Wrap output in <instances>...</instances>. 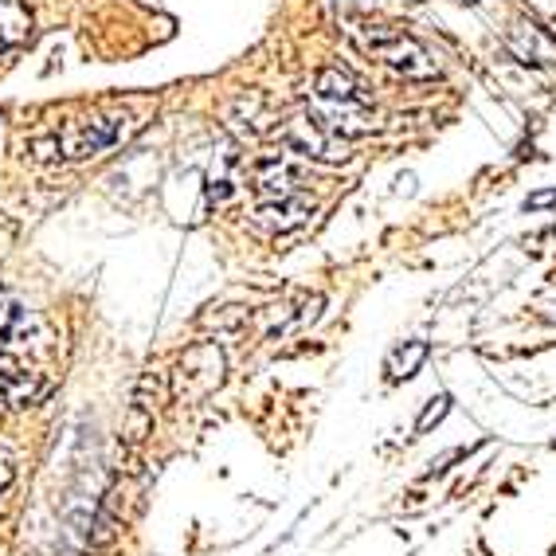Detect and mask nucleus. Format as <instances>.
<instances>
[{
  "mask_svg": "<svg viewBox=\"0 0 556 556\" xmlns=\"http://www.w3.org/2000/svg\"><path fill=\"white\" fill-rule=\"evenodd\" d=\"M309 110L338 138H361L368 129H377V106L368 99V90L349 71L338 67H329L318 75V83H314V106Z\"/></svg>",
  "mask_w": 556,
  "mask_h": 556,
  "instance_id": "obj_2",
  "label": "nucleus"
},
{
  "mask_svg": "<svg viewBox=\"0 0 556 556\" xmlns=\"http://www.w3.org/2000/svg\"><path fill=\"white\" fill-rule=\"evenodd\" d=\"M40 333V318L16 294L0 287V368H9Z\"/></svg>",
  "mask_w": 556,
  "mask_h": 556,
  "instance_id": "obj_6",
  "label": "nucleus"
},
{
  "mask_svg": "<svg viewBox=\"0 0 556 556\" xmlns=\"http://www.w3.org/2000/svg\"><path fill=\"white\" fill-rule=\"evenodd\" d=\"M506 48L514 51L521 63H533V67H553L556 63V36L533 21H517L514 28L506 31Z\"/></svg>",
  "mask_w": 556,
  "mask_h": 556,
  "instance_id": "obj_9",
  "label": "nucleus"
},
{
  "mask_svg": "<svg viewBox=\"0 0 556 556\" xmlns=\"http://www.w3.org/2000/svg\"><path fill=\"white\" fill-rule=\"evenodd\" d=\"M251 185H255L258 200H275V197H290V192H302V173L290 165V161H263L255 169V177H251Z\"/></svg>",
  "mask_w": 556,
  "mask_h": 556,
  "instance_id": "obj_10",
  "label": "nucleus"
},
{
  "mask_svg": "<svg viewBox=\"0 0 556 556\" xmlns=\"http://www.w3.org/2000/svg\"><path fill=\"white\" fill-rule=\"evenodd\" d=\"M224 384V353L216 345H192L177 368V396L185 404L204 400Z\"/></svg>",
  "mask_w": 556,
  "mask_h": 556,
  "instance_id": "obj_5",
  "label": "nucleus"
},
{
  "mask_svg": "<svg viewBox=\"0 0 556 556\" xmlns=\"http://www.w3.org/2000/svg\"><path fill=\"white\" fill-rule=\"evenodd\" d=\"M12 486V463H9V455H0V494Z\"/></svg>",
  "mask_w": 556,
  "mask_h": 556,
  "instance_id": "obj_15",
  "label": "nucleus"
},
{
  "mask_svg": "<svg viewBox=\"0 0 556 556\" xmlns=\"http://www.w3.org/2000/svg\"><path fill=\"white\" fill-rule=\"evenodd\" d=\"M282 141H287V150L302 153V157L345 161V138H338L314 110L290 114V118L282 122Z\"/></svg>",
  "mask_w": 556,
  "mask_h": 556,
  "instance_id": "obj_4",
  "label": "nucleus"
},
{
  "mask_svg": "<svg viewBox=\"0 0 556 556\" xmlns=\"http://www.w3.org/2000/svg\"><path fill=\"white\" fill-rule=\"evenodd\" d=\"M349 36L361 43V51H368L372 60H380L384 67L400 71L407 79H435L439 63L431 60V51L407 36L404 28H392V24H372V21H353L349 24Z\"/></svg>",
  "mask_w": 556,
  "mask_h": 556,
  "instance_id": "obj_3",
  "label": "nucleus"
},
{
  "mask_svg": "<svg viewBox=\"0 0 556 556\" xmlns=\"http://www.w3.org/2000/svg\"><path fill=\"white\" fill-rule=\"evenodd\" d=\"M51 396V380L31 368H0V412H16V407H31Z\"/></svg>",
  "mask_w": 556,
  "mask_h": 556,
  "instance_id": "obj_8",
  "label": "nucleus"
},
{
  "mask_svg": "<svg viewBox=\"0 0 556 556\" xmlns=\"http://www.w3.org/2000/svg\"><path fill=\"white\" fill-rule=\"evenodd\" d=\"M314 216V197L306 192H290V197H275V200H258L255 204V228L270 231V236H282V231L302 228L306 219Z\"/></svg>",
  "mask_w": 556,
  "mask_h": 556,
  "instance_id": "obj_7",
  "label": "nucleus"
},
{
  "mask_svg": "<svg viewBox=\"0 0 556 556\" xmlns=\"http://www.w3.org/2000/svg\"><path fill=\"white\" fill-rule=\"evenodd\" d=\"M548 204H556V189H548V192H533V197L526 200V208H529V212L548 208Z\"/></svg>",
  "mask_w": 556,
  "mask_h": 556,
  "instance_id": "obj_14",
  "label": "nucleus"
},
{
  "mask_svg": "<svg viewBox=\"0 0 556 556\" xmlns=\"http://www.w3.org/2000/svg\"><path fill=\"white\" fill-rule=\"evenodd\" d=\"M141 122H134L129 114L118 110H102V114H87V118H71L60 134L51 138H36L31 141V153L40 161H87V157H102L114 146L138 129Z\"/></svg>",
  "mask_w": 556,
  "mask_h": 556,
  "instance_id": "obj_1",
  "label": "nucleus"
},
{
  "mask_svg": "<svg viewBox=\"0 0 556 556\" xmlns=\"http://www.w3.org/2000/svg\"><path fill=\"white\" fill-rule=\"evenodd\" d=\"M31 40V12L24 0H0V51L21 48Z\"/></svg>",
  "mask_w": 556,
  "mask_h": 556,
  "instance_id": "obj_11",
  "label": "nucleus"
},
{
  "mask_svg": "<svg viewBox=\"0 0 556 556\" xmlns=\"http://www.w3.org/2000/svg\"><path fill=\"white\" fill-rule=\"evenodd\" d=\"M451 412V396H435V400H428V407H424V416L416 419V431L424 435V431H431L439 424V419L447 416Z\"/></svg>",
  "mask_w": 556,
  "mask_h": 556,
  "instance_id": "obj_13",
  "label": "nucleus"
},
{
  "mask_svg": "<svg viewBox=\"0 0 556 556\" xmlns=\"http://www.w3.org/2000/svg\"><path fill=\"white\" fill-rule=\"evenodd\" d=\"M428 361V341H407L404 349H396L392 357H388V380H412L419 372V365Z\"/></svg>",
  "mask_w": 556,
  "mask_h": 556,
  "instance_id": "obj_12",
  "label": "nucleus"
}]
</instances>
